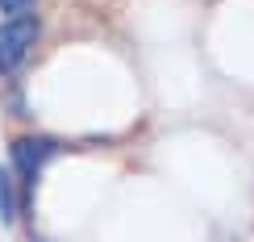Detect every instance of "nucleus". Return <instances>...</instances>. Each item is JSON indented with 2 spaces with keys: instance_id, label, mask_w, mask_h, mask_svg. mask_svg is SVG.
Returning a JSON list of instances; mask_svg holds the SVG:
<instances>
[{
  "instance_id": "obj_3",
  "label": "nucleus",
  "mask_w": 254,
  "mask_h": 242,
  "mask_svg": "<svg viewBox=\"0 0 254 242\" xmlns=\"http://www.w3.org/2000/svg\"><path fill=\"white\" fill-rule=\"evenodd\" d=\"M13 217H17V201H13V180H8V171L0 167V222H4V226H13Z\"/></svg>"
},
{
  "instance_id": "obj_1",
  "label": "nucleus",
  "mask_w": 254,
  "mask_h": 242,
  "mask_svg": "<svg viewBox=\"0 0 254 242\" xmlns=\"http://www.w3.org/2000/svg\"><path fill=\"white\" fill-rule=\"evenodd\" d=\"M38 34H42V21H38L34 13H25V17H8L4 25H0V76L17 71L21 63L29 59V50H34Z\"/></svg>"
},
{
  "instance_id": "obj_4",
  "label": "nucleus",
  "mask_w": 254,
  "mask_h": 242,
  "mask_svg": "<svg viewBox=\"0 0 254 242\" xmlns=\"http://www.w3.org/2000/svg\"><path fill=\"white\" fill-rule=\"evenodd\" d=\"M0 8H4L8 17H25L29 8H34V0H0Z\"/></svg>"
},
{
  "instance_id": "obj_2",
  "label": "nucleus",
  "mask_w": 254,
  "mask_h": 242,
  "mask_svg": "<svg viewBox=\"0 0 254 242\" xmlns=\"http://www.w3.org/2000/svg\"><path fill=\"white\" fill-rule=\"evenodd\" d=\"M55 151H59V146L50 142V138H17L13 142V167L21 171V180H25V184H34L38 171L46 167V159Z\"/></svg>"
}]
</instances>
